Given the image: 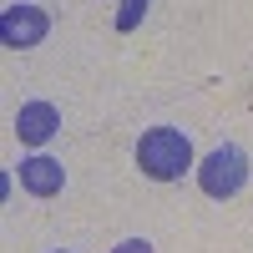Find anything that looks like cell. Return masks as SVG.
<instances>
[{
    "label": "cell",
    "instance_id": "obj_3",
    "mask_svg": "<svg viewBox=\"0 0 253 253\" xmlns=\"http://www.w3.org/2000/svg\"><path fill=\"white\" fill-rule=\"evenodd\" d=\"M51 31V15L41 5H5V15H0V41H5L10 51H31L41 46Z\"/></svg>",
    "mask_w": 253,
    "mask_h": 253
},
{
    "label": "cell",
    "instance_id": "obj_5",
    "mask_svg": "<svg viewBox=\"0 0 253 253\" xmlns=\"http://www.w3.org/2000/svg\"><path fill=\"white\" fill-rule=\"evenodd\" d=\"M20 187H26L31 198H56L61 187H66V167L56 157H46V152H36V157L20 162Z\"/></svg>",
    "mask_w": 253,
    "mask_h": 253
},
{
    "label": "cell",
    "instance_id": "obj_4",
    "mask_svg": "<svg viewBox=\"0 0 253 253\" xmlns=\"http://www.w3.org/2000/svg\"><path fill=\"white\" fill-rule=\"evenodd\" d=\"M56 132H61V112L51 107V101H20V112H15V137L26 142V147H46Z\"/></svg>",
    "mask_w": 253,
    "mask_h": 253
},
{
    "label": "cell",
    "instance_id": "obj_6",
    "mask_svg": "<svg viewBox=\"0 0 253 253\" xmlns=\"http://www.w3.org/2000/svg\"><path fill=\"white\" fill-rule=\"evenodd\" d=\"M147 5H152V0H122V10H117V31H122V36L137 31L142 15H147Z\"/></svg>",
    "mask_w": 253,
    "mask_h": 253
},
{
    "label": "cell",
    "instance_id": "obj_8",
    "mask_svg": "<svg viewBox=\"0 0 253 253\" xmlns=\"http://www.w3.org/2000/svg\"><path fill=\"white\" fill-rule=\"evenodd\" d=\"M56 253H66V248H56Z\"/></svg>",
    "mask_w": 253,
    "mask_h": 253
},
{
    "label": "cell",
    "instance_id": "obj_7",
    "mask_svg": "<svg viewBox=\"0 0 253 253\" xmlns=\"http://www.w3.org/2000/svg\"><path fill=\"white\" fill-rule=\"evenodd\" d=\"M112 253H157V248L147 243V238H126V243H117Z\"/></svg>",
    "mask_w": 253,
    "mask_h": 253
},
{
    "label": "cell",
    "instance_id": "obj_1",
    "mask_svg": "<svg viewBox=\"0 0 253 253\" xmlns=\"http://www.w3.org/2000/svg\"><path fill=\"white\" fill-rule=\"evenodd\" d=\"M137 167L152 182H177L182 172H193V142L182 126H147L137 142Z\"/></svg>",
    "mask_w": 253,
    "mask_h": 253
},
{
    "label": "cell",
    "instance_id": "obj_2",
    "mask_svg": "<svg viewBox=\"0 0 253 253\" xmlns=\"http://www.w3.org/2000/svg\"><path fill=\"white\" fill-rule=\"evenodd\" d=\"M198 187H203L208 198H218V203L238 198L243 187H248V152H243V147H233V142L213 147V152L198 162Z\"/></svg>",
    "mask_w": 253,
    "mask_h": 253
}]
</instances>
